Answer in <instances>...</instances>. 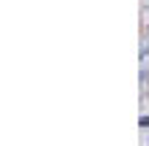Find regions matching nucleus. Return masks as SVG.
I'll use <instances>...</instances> for the list:
<instances>
[]
</instances>
